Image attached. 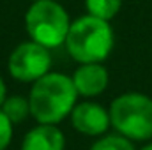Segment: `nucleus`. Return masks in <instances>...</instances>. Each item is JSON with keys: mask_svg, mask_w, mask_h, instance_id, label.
I'll return each instance as SVG.
<instances>
[{"mask_svg": "<svg viewBox=\"0 0 152 150\" xmlns=\"http://www.w3.org/2000/svg\"><path fill=\"white\" fill-rule=\"evenodd\" d=\"M5 97H7V87H5L4 78L0 76V106H2V103L5 101Z\"/></svg>", "mask_w": 152, "mask_h": 150, "instance_id": "nucleus-13", "label": "nucleus"}, {"mask_svg": "<svg viewBox=\"0 0 152 150\" xmlns=\"http://www.w3.org/2000/svg\"><path fill=\"white\" fill-rule=\"evenodd\" d=\"M140 150H152V143H147L145 147H142Z\"/></svg>", "mask_w": 152, "mask_h": 150, "instance_id": "nucleus-14", "label": "nucleus"}, {"mask_svg": "<svg viewBox=\"0 0 152 150\" xmlns=\"http://www.w3.org/2000/svg\"><path fill=\"white\" fill-rule=\"evenodd\" d=\"M32 2H39V0H32Z\"/></svg>", "mask_w": 152, "mask_h": 150, "instance_id": "nucleus-15", "label": "nucleus"}, {"mask_svg": "<svg viewBox=\"0 0 152 150\" xmlns=\"http://www.w3.org/2000/svg\"><path fill=\"white\" fill-rule=\"evenodd\" d=\"M71 124L80 134L92 136V138H101L106 134V131L112 127L110 111L94 103V101H83L76 103V106L71 111Z\"/></svg>", "mask_w": 152, "mask_h": 150, "instance_id": "nucleus-6", "label": "nucleus"}, {"mask_svg": "<svg viewBox=\"0 0 152 150\" xmlns=\"http://www.w3.org/2000/svg\"><path fill=\"white\" fill-rule=\"evenodd\" d=\"M90 150H136V149H134L131 140L115 133V134H104V136L97 138V141H94Z\"/></svg>", "mask_w": 152, "mask_h": 150, "instance_id": "nucleus-11", "label": "nucleus"}, {"mask_svg": "<svg viewBox=\"0 0 152 150\" xmlns=\"http://www.w3.org/2000/svg\"><path fill=\"white\" fill-rule=\"evenodd\" d=\"M64 46L78 64H103L113 51V28L110 21L90 14L80 16L71 21Z\"/></svg>", "mask_w": 152, "mask_h": 150, "instance_id": "nucleus-2", "label": "nucleus"}, {"mask_svg": "<svg viewBox=\"0 0 152 150\" xmlns=\"http://www.w3.org/2000/svg\"><path fill=\"white\" fill-rule=\"evenodd\" d=\"M66 136L57 125L37 124L21 140L20 150H64Z\"/></svg>", "mask_w": 152, "mask_h": 150, "instance_id": "nucleus-8", "label": "nucleus"}, {"mask_svg": "<svg viewBox=\"0 0 152 150\" xmlns=\"http://www.w3.org/2000/svg\"><path fill=\"white\" fill-rule=\"evenodd\" d=\"M71 18L62 4L57 0H39L25 12V28L30 41L53 50L66 44Z\"/></svg>", "mask_w": 152, "mask_h": 150, "instance_id": "nucleus-4", "label": "nucleus"}, {"mask_svg": "<svg viewBox=\"0 0 152 150\" xmlns=\"http://www.w3.org/2000/svg\"><path fill=\"white\" fill-rule=\"evenodd\" d=\"M12 122L0 110V150H5L12 141Z\"/></svg>", "mask_w": 152, "mask_h": 150, "instance_id": "nucleus-12", "label": "nucleus"}, {"mask_svg": "<svg viewBox=\"0 0 152 150\" xmlns=\"http://www.w3.org/2000/svg\"><path fill=\"white\" fill-rule=\"evenodd\" d=\"M0 110L12 124H21L23 120H27V117H30V103L28 97L21 94H12L5 97Z\"/></svg>", "mask_w": 152, "mask_h": 150, "instance_id": "nucleus-9", "label": "nucleus"}, {"mask_svg": "<svg viewBox=\"0 0 152 150\" xmlns=\"http://www.w3.org/2000/svg\"><path fill=\"white\" fill-rule=\"evenodd\" d=\"M71 79L80 97H97L108 88L110 74L103 64H80Z\"/></svg>", "mask_w": 152, "mask_h": 150, "instance_id": "nucleus-7", "label": "nucleus"}, {"mask_svg": "<svg viewBox=\"0 0 152 150\" xmlns=\"http://www.w3.org/2000/svg\"><path fill=\"white\" fill-rule=\"evenodd\" d=\"M7 71L16 81L34 83L51 71V53L30 39L20 42L7 58Z\"/></svg>", "mask_w": 152, "mask_h": 150, "instance_id": "nucleus-5", "label": "nucleus"}, {"mask_svg": "<svg viewBox=\"0 0 152 150\" xmlns=\"http://www.w3.org/2000/svg\"><path fill=\"white\" fill-rule=\"evenodd\" d=\"M112 127L131 140H152V99L142 92H126L115 97L108 108Z\"/></svg>", "mask_w": 152, "mask_h": 150, "instance_id": "nucleus-3", "label": "nucleus"}, {"mask_svg": "<svg viewBox=\"0 0 152 150\" xmlns=\"http://www.w3.org/2000/svg\"><path fill=\"white\" fill-rule=\"evenodd\" d=\"M78 97L71 76L50 71L30 87V117L37 124L58 125L71 115Z\"/></svg>", "mask_w": 152, "mask_h": 150, "instance_id": "nucleus-1", "label": "nucleus"}, {"mask_svg": "<svg viewBox=\"0 0 152 150\" xmlns=\"http://www.w3.org/2000/svg\"><path fill=\"white\" fill-rule=\"evenodd\" d=\"M120 7H122V0H85L87 14L104 21H112L118 14Z\"/></svg>", "mask_w": 152, "mask_h": 150, "instance_id": "nucleus-10", "label": "nucleus"}]
</instances>
